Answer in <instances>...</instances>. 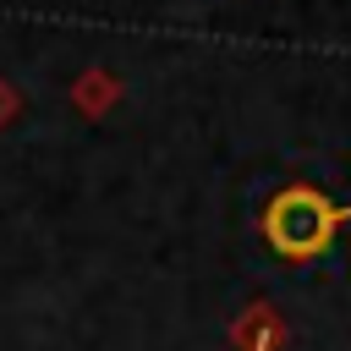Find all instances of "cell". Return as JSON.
I'll list each match as a JSON object with an SVG mask.
<instances>
[{
  "label": "cell",
  "instance_id": "1",
  "mask_svg": "<svg viewBox=\"0 0 351 351\" xmlns=\"http://www.w3.org/2000/svg\"><path fill=\"white\" fill-rule=\"evenodd\" d=\"M346 219H351V208L329 203L318 186H285V192H274L269 208H263V241H269L280 258L307 263V258H318V252L335 241V230H340Z\"/></svg>",
  "mask_w": 351,
  "mask_h": 351
}]
</instances>
